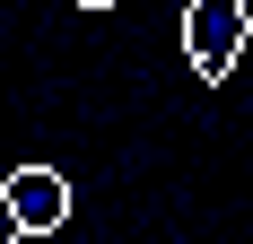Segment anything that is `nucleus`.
Returning <instances> with one entry per match:
<instances>
[{
    "mask_svg": "<svg viewBox=\"0 0 253 244\" xmlns=\"http://www.w3.org/2000/svg\"><path fill=\"white\" fill-rule=\"evenodd\" d=\"M0 244H18V209H9V192H0Z\"/></svg>",
    "mask_w": 253,
    "mask_h": 244,
    "instance_id": "nucleus-3",
    "label": "nucleus"
},
{
    "mask_svg": "<svg viewBox=\"0 0 253 244\" xmlns=\"http://www.w3.org/2000/svg\"><path fill=\"white\" fill-rule=\"evenodd\" d=\"M18 244H52V236H18Z\"/></svg>",
    "mask_w": 253,
    "mask_h": 244,
    "instance_id": "nucleus-5",
    "label": "nucleus"
},
{
    "mask_svg": "<svg viewBox=\"0 0 253 244\" xmlns=\"http://www.w3.org/2000/svg\"><path fill=\"white\" fill-rule=\"evenodd\" d=\"M0 192H9V209H18V236H52V227L70 218V183H61L52 166H18Z\"/></svg>",
    "mask_w": 253,
    "mask_h": 244,
    "instance_id": "nucleus-2",
    "label": "nucleus"
},
{
    "mask_svg": "<svg viewBox=\"0 0 253 244\" xmlns=\"http://www.w3.org/2000/svg\"><path fill=\"white\" fill-rule=\"evenodd\" d=\"M79 9H114V0H79Z\"/></svg>",
    "mask_w": 253,
    "mask_h": 244,
    "instance_id": "nucleus-4",
    "label": "nucleus"
},
{
    "mask_svg": "<svg viewBox=\"0 0 253 244\" xmlns=\"http://www.w3.org/2000/svg\"><path fill=\"white\" fill-rule=\"evenodd\" d=\"M245 35H253V9H245V0H192V9H183V52H192L201 79H227L236 52H245Z\"/></svg>",
    "mask_w": 253,
    "mask_h": 244,
    "instance_id": "nucleus-1",
    "label": "nucleus"
}]
</instances>
